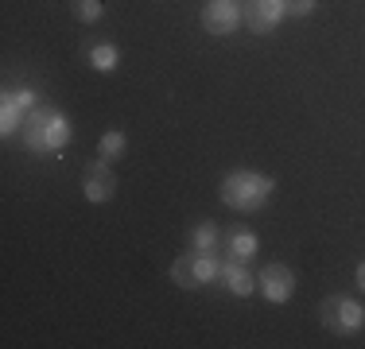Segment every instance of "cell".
<instances>
[{
  "instance_id": "3957f363",
  "label": "cell",
  "mask_w": 365,
  "mask_h": 349,
  "mask_svg": "<svg viewBox=\"0 0 365 349\" xmlns=\"http://www.w3.org/2000/svg\"><path fill=\"white\" fill-rule=\"evenodd\" d=\"M319 318H323V326L338 338H354L365 330V307L354 295H327V299L319 303Z\"/></svg>"
},
{
  "instance_id": "277c9868",
  "label": "cell",
  "mask_w": 365,
  "mask_h": 349,
  "mask_svg": "<svg viewBox=\"0 0 365 349\" xmlns=\"http://www.w3.org/2000/svg\"><path fill=\"white\" fill-rule=\"evenodd\" d=\"M218 272H222V264H218V256L214 252H182V256L171 264V279L182 287V291H198V287H206V283H218Z\"/></svg>"
},
{
  "instance_id": "5b68a950",
  "label": "cell",
  "mask_w": 365,
  "mask_h": 349,
  "mask_svg": "<svg viewBox=\"0 0 365 349\" xmlns=\"http://www.w3.org/2000/svg\"><path fill=\"white\" fill-rule=\"evenodd\" d=\"M241 20L253 35H272L280 20H288V4L284 0H245L241 4Z\"/></svg>"
},
{
  "instance_id": "ba28073f",
  "label": "cell",
  "mask_w": 365,
  "mask_h": 349,
  "mask_svg": "<svg viewBox=\"0 0 365 349\" xmlns=\"http://www.w3.org/2000/svg\"><path fill=\"white\" fill-rule=\"evenodd\" d=\"M82 194H86V202H93V206L109 202V198L117 194V171H113V163H106V160L86 163V171H82Z\"/></svg>"
},
{
  "instance_id": "30bf717a",
  "label": "cell",
  "mask_w": 365,
  "mask_h": 349,
  "mask_svg": "<svg viewBox=\"0 0 365 349\" xmlns=\"http://www.w3.org/2000/svg\"><path fill=\"white\" fill-rule=\"evenodd\" d=\"M218 283H222L230 295H237V299H249V295L257 291V276L249 272L245 260H225L222 272H218Z\"/></svg>"
},
{
  "instance_id": "8992f818",
  "label": "cell",
  "mask_w": 365,
  "mask_h": 349,
  "mask_svg": "<svg viewBox=\"0 0 365 349\" xmlns=\"http://www.w3.org/2000/svg\"><path fill=\"white\" fill-rule=\"evenodd\" d=\"M36 109V90H4L0 98V136H16L28 120V113Z\"/></svg>"
},
{
  "instance_id": "2e32d148",
  "label": "cell",
  "mask_w": 365,
  "mask_h": 349,
  "mask_svg": "<svg viewBox=\"0 0 365 349\" xmlns=\"http://www.w3.org/2000/svg\"><path fill=\"white\" fill-rule=\"evenodd\" d=\"M288 4V16L292 20H303V16H311L319 8V0H284Z\"/></svg>"
},
{
  "instance_id": "7c38bea8",
  "label": "cell",
  "mask_w": 365,
  "mask_h": 349,
  "mask_svg": "<svg viewBox=\"0 0 365 349\" xmlns=\"http://www.w3.org/2000/svg\"><path fill=\"white\" fill-rule=\"evenodd\" d=\"M86 63L98 70V74H113V70L120 66V47H117V43H90Z\"/></svg>"
},
{
  "instance_id": "7a4b0ae2",
  "label": "cell",
  "mask_w": 365,
  "mask_h": 349,
  "mask_svg": "<svg viewBox=\"0 0 365 349\" xmlns=\"http://www.w3.org/2000/svg\"><path fill=\"white\" fill-rule=\"evenodd\" d=\"M272 194H276V179L253 167H237L222 179V202L230 209H237V214H257Z\"/></svg>"
},
{
  "instance_id": "9a60e30c",
  "label": "cell",
  "mask_w": 365,
  "mask_h": 349,
  "mask_svg": "<svg viewBox=\"0 0 365 349\" xmlns=\"http://www.w3.org/2000/svg\"><path fill=\"white\" fill-rule=\"evenodd\" d=\"M71 8H74V20L86 24V28L106 16V4H101V0H71Z\"/></svg>"
},
{
  "instance_id": "4fadbf2b",
  "label": "cell",
  "mask_w": 365,
  "mask_h": 349,
  "mask_svg": "<svg viewBox=\"0 0 365 349\" xmlns=\"http://www.w3.org/2000/svg\"><path fill=\"white\" fill-rule=\"evenodd\" d=\"M218 244H222L218 225L202 222V225H195V229H190V249H195V252H218Z\"/></svg>"
},
{
  "instance_id": "9c48e42d",
  "label": "cell",
  "mask_w": 365,
  "mask_h": 349,
  "mask_svg": "<svg viewBox=\"0 0 365 349\" xmlns=\"http://www.w3.org/2000/svg\"><path fill=\"white\" fill-rule=\"evenodd\" d=\"M241 24V8L233 0H210L202 8V28L210 35H233Z\"/></svg>"
},
{
  "instance_id": "e0dca14e",
  "label": "cell",
  "mask_w": 365,
  "mask_h": 349,
  "mask_svg": "<svg viewBox=\"0 0 365 349\" xmlns=\"http://www.w3.org/2000/svg\"><path fill=\"white\" fill-rule=\"evenodd\" d=\"M354 279H358V287H361V291H365V260H361L358 268H354Z\"/></svg>"
},
{
  "instance_id": "6da1fadb",
  "label": "cell",
  "mask_w": 365,
  "mask_h": 349,
  "mask_svg": "<svg viewBox=\"0 0 365 349\" xmlns=\"http://www.w3.org/2000/svg\"><path fill=\"white\" fill-rule=\"evenodd\" d=\"M71 136H74L71 117H66L63 109H55V105H36V109L28 113V120H24V128H20V140L31 155L63 152V147L71 144Z\"/></svg>"
},
{
  "instance_id": "5bb4252c",
  "label": "cell",
  "mask_w": 365,
  "mask_h": 349,
  "mask_svg": "<svg viewBox=\"0 0 365 349\" xmlns=\"http://www.w3.org/2000/svg\"><path fill=\"white\" fill-rule=\"evenodd\" d=\"M125 147H128V140H125V132H106L98 140V160H106V163H117L120 155H125Z\"/></svg>"
},
{
  "instance_id": "52a82bcc",
  "label": "cell",
  "mask_w": 365,
  "mask_h": 349,
  "mask_svg": "<svg viewBox=\"0 0 365 349\" xmlns=\"http://www.w3.org/2000/svg\"><path fill=\"white\" fill-rule=\"evenodd\" d=\"M257 291L264 295L272 307H284V303L295 295V272L288 264H280V260H276V264H264L260 276H257Z\"/></svg>"
},
{
  "instance_id": "8fae6325",
  "label": "cell",
  "mask_w": 365,
  "mask_h": 349,
  "mask_svg": "<svg viewBox=\"0 0 365 349\" xmlns=\"http://www.w3.org/2000/svg\"><path fill=\"white\" fill-rule=\"evenodd\" d=\"M257 249H260L257 233L245 229V225L230 229V237H225V260H245V264H249V260L257 256Z\"/></svg>"
}]
</instances>
